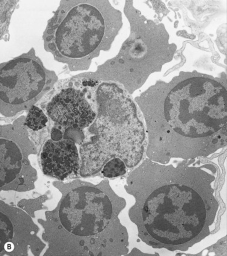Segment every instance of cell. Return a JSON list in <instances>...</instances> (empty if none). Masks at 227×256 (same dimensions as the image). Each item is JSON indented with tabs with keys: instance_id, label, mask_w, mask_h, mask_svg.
Instances as JSON below:
<instances>
[{
	"instance_id": "cell-1",
	"label": "cell",
	"mask_w": 227,
	"mask_h": 256,
	"mask_svg": "<svg viewBox=\"0 0 227 256\" xmlns=\"http://www.w3.org/2000/svg\"><path fill=\"white\" fill-rule=\"evenodd\" d=\"M191 160L175 166L147 158L136 170L141 236L150 246L184 251L210 233L216 167Z\"/></svg>"
},
{
	"instance_id": "cell-2",
	"label": "cell",
	"mask_w": 227,
	"mask_h": 256,
	"mask_svg": "<svg viewBox=\"0 0 227 256\" xmlns=\"http://www.w3.org/2000/svg\"><path fill=\"white\" fill-rule=\"evenodd\" d=\"M164 90L159 106L148 113L147 158L168 164L208 158L226 146V104L214 84L194 74Z\"/></svg>"
},
{
	"instance_id": "cell-3",
	"label": "cell",
	"mask_w": 227,
	"mask_h": 256,
	"mask_svg": "<svg viewBox=\"0 0 227 256\" xmlns=\"http://www.w3.org/2000/svg\"><path fill=\"white\" fill-rule=\"evenodd\" d=\"M90 90L96 114L86 128L88 140L80 148V176L101 172L114 158H120L128 168L136 166L146 147V132L136 105L114 83L94 84Z\"/></svg>"
},
{
	"instance_id": "cell-4",
	"label": "cell",
	"mask_w": 227,
	"mask_h": 256,
	"mask_svg": "<svg viewBox=\"0 0 227 256\" xmlns=\"http://www.w3.org/2000/svg\"><path fill=\"white\" fill-rule=\"evenodd\" d=\"M55 32L54 42L63 56L79 60L98 48L104 39L106 22L98 8L78 4L62 14Z\"/></svg>"
},
{
	"instance_id": "cell-5",
	"label": "cell",
	"mask_w": 227,
	"mask_h": 256,
	"mask_svg": "<svg viewBox=\"0 0 227 256\" xmlns=\"http://www.w3.org/2000/svg\"><path fill=\"white\" fill-rule=\"evenodd\" d=\"M113 206L107 194L98 188H76L64 197L60 210L62 224L70 233L94 236L110 224Z\"/></svg>"
},
{
	"instance_id": "cell-6",
	"label": "cell",
	"mask_w": 227,
	"mask_h": 256,
	"mask_svg": "<svg viewBox=\"0 0 227 256\" xmlns=\"http://www.w3.org/2000/svg\"><path fill=\"white\" fill-rule=\"evenodd\" d=\"M46 82L45 70L36 60L20 58L10 62L0 72L2 108H22L40 95Z\"/></svg>"
},
{
	"instance_id": "cell-7",
	"label": "cell",
	"mask_w": 227,
	"mask_h": 256,
	"mask_svg": "<svg viewBox=\"0 0 227 256\" xmlns=\"http://www.w3.org/2000/svg\"><path fill=\"white\" fill-rule=\"evenodd\" d=\"M46 112L58 124L76 129L89 128L96 114L90 90L86 95L73 88L56 94L46 105Z\"/></svg>"
},
{
	"instance_id": "cell-8",
	"label": "cell",
	"mask_w": 227,
	"mask_h": 256,
	"mask_svg": "<svg viewBox=\"0 0 227 256\" xmlns=\"http://www.w3.org/2000/svg\"><path fill=\"white\" fill-rule=\"evenodd\" d=\"M40 158L44 173L58 180H64L80 170L78 150L72 140H48L44 146Z\"/></svg>"
},
{
	"instance_id": "cell-9",
	"label": "cell",
	"mask_w": 227,
	"mask_h": 256,
	"mask_svg": "<svg viewBox=\"0 0 227 256\" xmlns=\"http://www.w3.org/2000/svg\"><path fill=\"white\" fill-rule=\"evenodd\" d=\"M1 187L16 180L22 170V152L12 140L1 138Z\"/></svg>"
},
{
	"instance_id": "cell-10",
	"label": "cell",
	"mask_w": 227,
	"mask_h": 256,
	"mask_svg": "<svg viewBox=\"0 0 227 256\" xmlns=\"http://www.w3.org/2000/svg\"><path fill=\"white\" fill-rule=\"evenodd\" d=\"M48 122L46 114L39 108L33 106L29 110L25 124L33 131H38L46 128Z\"/></svg>"
},
{
	"instance_id": "cell-11",
	"label": "cell",
	"mask_w": 227,
	"mask_h": 256,
	"mask_svg": "<svg viewBox=\"0 0 227 256\" xmlns=\"http://www.w3.org/2000/svg\"><path fill=\"white\" fill-rule=\"evenodd\" d=\"M101 172L105 178H116L126 174V166L120 158H114L106 164Z\"/></svg>"
},
{
	"instance_id": "cell-12",
	"label": "cell",
	"mask_w": 227,
	"mask_h": 256,
	"mask_svg": "<svg viewBox=\"0 0 227 256\" xmlns=\"http://www.w3.org/2000/svg\"><path fill=\"white\" fill-rule=\"evenodd\" d=\"M1 242L4 240V244L6 241L11 239L13 235V228L12 226L11 223H10V220H4H4L2 218L1 220Z\"/></svg>"
},
{
	"instance_id": "cell-13",
	"label": "cell",
	"mask_w": 227,
	"mask_h": 256,
	"mask_svg": "<svg viewBox=\"0 0 227 256\" xmlns=\"http://www.w3.org/2000/svg\"><path fill=\"white\" fill-rule=\"evenodd\" d=\"M52 140L54 141H60L62 140L63 134L58 128H52L51 134Z\"/></svg>"
}]
</instances>
